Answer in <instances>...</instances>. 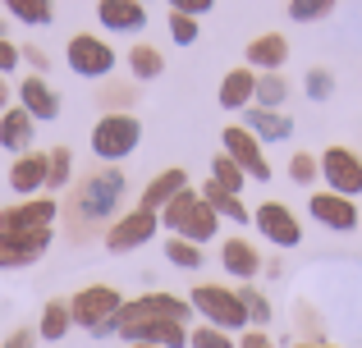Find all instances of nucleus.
<instances>
[{"label": "nucleus", "instance_id": "1", "mask_svg": "<svg viewBox=\"0 0 362 348\" xmlns=\"http://www.w3.org/2000/svg\"><path fill=\"white\" fill-rule=\"evenodd\" d=\"M188 316H193V303H188V298H175V294H142V298H129V303L119 307L115 335L133 344L142 330H151V325H170V321L184 325Z\"/></svg>", "mask_w": 362, "mask_h": 348}, {"label": "nucleus", "instance_id": "2", "mask_svg": "<svg viewBox=\"0 0 362 348\" xmlns=\"http://www.w3.org/2000/svg\"><path fill=\"white\" fill-rule=\"evenodd\" d=\"M160 224L170 229V239H184V243H211L216 229H221V215L211 211V202H206L202 193H193V188H184V193L175 197V202L160 211Z\"/></svg>", "mask_w": 362, "mask_h": 348}, {"label": "nucleus", "instance_id": "3", "mask_svg": "<svg viewBox=\"0 0 362 348\" xmlns=\"http://www.w3.org/2000/svg\"><path fill=\"white\" fill-rule=\"evenodd\" d=\"M119 202H124V174L119 170H97V174H88L78 188H74L69 215L78 224H101V220L115 215Z\"/></svg>", "mask_w": 362, "mask_h": 348}, {"label": "nucleus", "instance_id": "4", "mask_svg": "<svg viewBox=\"0 0 362 348\" xmlns=\"http://www.w3.org/2000/svg\"><path fill=\"white\" fill-rule=\"evenodd\" d=\"M119 307H124L119 289H110V284H88V289H78V294H74L69 316H74V325H83V330H92L97 340H106V335H115Z\"/></svg>", "mask_w": 362, "mask_h": 348}, {"label": "nucleus", "instance_id": "5", "mask_svg": "<svg viewBox=\"0 0 362 348\" xmlns=\"http://www.w3.org/2000/svg\"><path fill=\"white\" fill-rule=\"evenodd\" d=\"M188 303H193V312L202 316L206 325H216V330H247V312L239 303V289L197 284L193 294H188Z\"/></svg>", "mask_w": 362, "mask_h": 348}, {"label": "nucleus", "instance_id": "6", "mask_svg": "<svg viewBox=\"0 0 362 348\" xmlns=\"http://www.w3.org/2000/svg\"><path fill=\"white\" fill-rule=\"evenodd\" d=\"M138 143H142V124L133 115H101L97 128H92V152H97V161H124Z\"/></svg>", "mask_w": 362, "mask_h": 348}, {"label": "nucleus", "instance_id": "7", "mask_svg": "<svg viewBox=\"0 0 362 348\" xmlns=\"http://www.w3.org/2000/svg\"><path fill=\"white\" fill-rule=\"evenodd\" d=\"M64 60H69V69L83 73V78H106V73L115 69V51H110V42H101V37H92V32L69 37Z\"/></svg>", "mask_w": 362, "mask_h": 348}, {"label": "nucleus", "instance_id": "8", "mask_svg": "<svg viewBox=\"0 0 362 348\" xmlns=\"http://www.w3.org/2000/svg\"><path fill=\"white\" fill-rule=\"evenodd\" d=\"M321 174H326L330 193L349 197V202L362 193V156L349 152V147H326L321 152Z\"/></svg>", "mask_w": 362, "mask_h": 348}, {"label": "nucleus", "instance_id": "9", "mask_svg": "<svg viewBox=\"0 0 362 348\" xmlns=\"http://www.w3.org/2000/svg\"><path fill=\"white\" fill-rule=\"evenodd\" d=\"M221 147H225V156H230V161L239 165L247 179H257V184H262V179H271V161L262 156V143H257L243 124H230V128H225V133H221Z\"/></svg>", "mask_w": 362, "mask_h": 348}, {"label": "nucleus", "instance_id": "10", "mask_svg": "<svg viewBox=\"0 0 362 348\" xmlns=\"http://www.w3.org/2000/svg\"><path fill=\"white\" fill-rule=\"evenodd\" d=\"M55 197L46 193V197H28V202H14V206H5L0 211V229L5 234H33V229H51L55 224Z\"/></svg>", "mask_w": 362, "mask_h": 348}, {"label": "nucleus", "instance_id": "11", "mask_svg": "<svg viewBox=\"0 0 362 348\" xmlns=\"http://www.w3.org/2000/svg\"><path fill=\"white\" fill-rule=\"evenodd\" d=\"M156 229H160V215L156 211H129V215H119L115 224L106 229V248L110 252H133V248H142V243H151L156 239Z\"/></svg>", "mask_w": 362, "mask_h": 348}, {"label": "nucleus", "instance_id": "12", "mask_svg": "<svg viewBox=\"0 0 362 348\" xmlns=\"http://www.w3.org/2000/svg\"><path fill=\"white\" fill-rule=\"evenodd\" d=\"M252 224L275 243V248H298V243H303L298 215H293L289 206H280V202H262V206L252 211Z\"/></svg>", "mask_w": 362, "mask_h": 348}, {"label": "nucleus", "instance_id": "13", "mask_svg": "<svg viewBox=\"0 0 362 348\" xmlns=\"http://www.w3.org/2000/svg\"><path fill=\"white\" fill-rule=\"evenodd\" d=\"M46 248H51V229H33V234H5L0 229V266L5 270L33 266Z\"/></svg>", "mask_w": 362, "mask_h": 348}, {"label": "nucleus", "instance_id": "14", "mask_svg": "<svg viewBox=\"0 0 362 348\" xmlns=\"http://www.w3.org/2000/svg\"><path fill=\"white\" fill-rule=\"evenodd\" d=\"M308 211L317 215L326 229H358V206L349 202V197H339V193H312V202H308Z\"/></svg>", "mask_w": 362, "mask_h": 348}, {"label": "nucleus", "instance_id": "15", "mask_svg": "<svg viewBox=\"0 0 362 348\" xmlns=\"http://www.w3.org/2000/svg\"><path fill=\"white\" fill-rule=\"evenodd\" d=\"M97 18L110 32H142L147 28V9L138 0H97Z\"/></svg>", "mask_w": 362, "mask_h": 348}, {"label": "nucleus", "instance_id": "16", "mask_svg": "<svg viewBox=\"0 0 362 348\" xmlns=\"http://www.w3.org/2000/svg\"><path fill=\"white\" fill-rule=\"evenodd\" d=\"M184 188H188V170H179V165H175V170H160L147 188H142V211H156L160 215L179 193H184Z\"/></svg>", "mask_w": 362, "mask_h": 348}, {"label": "nucleus", "instance_id": "17", "mask_svg": "<svg viewBox=\"0 0 362 348\" xmlns=\"http://www.w3.org/2000/svg\"><path fill=\"white\" fill-rule=\"evenodd\" d=\"M243 128L257 138V143H284L293 133V119L280 115V110H262V106H247L243 115Z\"/></svg>", "mask_w": 362, "mask_h": 348}, {"label": "nucleus", "instance_id": "18", "mask_svg": "<svg viewBox=\"0 0 362 348\" xmlns=\"http://www.w3.org/2000/svg\"><path fill=\"white\" fill-rule=\"evenodd\" d=\"M18 106H23L33 119H55V115H60V97L46 88L42 73H33V78L18 83Z\"/></svg>", "mask_w": 362, "mask_h": 348}, {"label": "nucleus", "instance_id": "19", "mask_svg": "<svg viewBox=\"0 0 362 348\" xmlns=\"http://www.w3.org/2000/svg\"><path fill=\"white\" fill-rule=\"evenodd\" d=\"M221 266L230 270V275H239L243 284H247V280L262 270V252H257L247 239H225V243H221Z\"/></svg>", "mask_w": 362, "mask_h": 348}, {"label": "nucleus", "instance_id": "20", "mask_svg": "<svg viewBox=\"0 0 362 348\" xmlns=\"http://www.w3.org/2000/svg\"><path fill=\"white\" fill-rule=\"evenodd\" d=\"M284 60H289V42H284L280 32H262L257 42H247V69H266V73H275Z\"/></svg>", "mask_w": 362, "mask_h": 348}, {"label": "nucleus", "instance_id": "21", "mask_svg": "<svg viewBox=\"0 0 362 348\" xmlns=\"http://www.w3.org/2000/svg\"><path fill=\"white\" fill-rule=\"evenodd\" d=\"M9 188H14L18 197H33L37 188H46V156L42 152H28V156H18L14 161V170H9Z\"/></svg>", "mask_w": 362, "mask_h": 348}, {"label": "nucleus", "instance_id": "22", "mask_svg": "<svg viewBox=\"0 0 362 348\" xmlns=\"http://www.w3.org/2000/svg\"><path fill=\"white\" fill-rule=\"evenodd\" d=\"M216 97H221L225 110H247V101L257 97V73L247 69V64H243V69H230L221 78V92H216Z\"/></svg>", "mask_w": 362, "mask_h": 348}, {"label": "nucleus", "instance_id": "23", "mask_svg": "<svg viewBox=\"0 0 362 348\" xmlns=\"http://www.w3.org/2000/svg\"><path fill=\"white\" fill-rule=\"evenodd\" d=\"M33 124H37V119L28 115L23 106L5 110V115H0V147H9V152H28V147H33Z\"/></svg>", "mask_w": 362, "mask_h": 348}, {"label": "nucleus", "instance_id": "24", "mask_svg": "<svg viewBox=\"0 0 362 348\" xmlns=\"http://www.w3.org/2000/svg\"><path fill=\"white\" fill-rule=\"evenodd\" d=\"M202 197L211 202V211H216V215H225V220H239V224H247V206H243L234 193H225L221 184H211V179H206V184H202Z\"/></svg>", "mask_w": 362, "mask_h": 348}, {"label": "nucleus", "instance_id": "25", "mask_svg": "<svg viewBox=\"0 0 362 348\" xmlns=\"http://www.w3.org/2000/svg\"><path fill=\"white\" fill-rule=\"evenodd\" d=\"M129 69H133V78H160V69H165V55L156 51V46H147V42H138L129 51Z\"/></svg>", "mask_w": 362, "mask_h": 348}, {"label": "nucleus", "instance_id": "26", "mask_svg": "<svg viewBox=\"0 0 362 348\" xmlns=\"http://www.w3.org/2000/svg\"><path fill=\"white\" fill-rule=\"evenodd\" d=\"M69 325H74L69 303H46V307H42V325H37V335L55 344V340H64V335H69Z\"/></svg>", "mask_w": 362, "mask_h": 348}, {"label": "nucleus", "instance_id": "27", "mask_svg": "<svg viewBox=\"0 0 362 348\" xmlns=\"http://www.w3.org/2000/svg\"><path fill=\"white\" fill-rule=\"evenodd\" d=\"M0 5H9V14H14L18 23H28V28H42V23L55 18L51 0H0Z\"/></svg>", "mask_w": 362, "mask_h": 348}, {"label": "nucleus", "instance_id": "28", "mask_svg": "<svg viewBox=\"0 0 362 348\" xmlns=\"http://www.w3.org/2000/svg\"><path fill=\"white\" fill-rule=\"evenodd\" d=\"M284 97H289V83L280 78V73H262V78H257V106L262 110H275V106H284Z\"/></svg>", "mask_w": 362, "mask_h": 348}, {"label": "nucleus", "instance_id": "29", "mask_svg": "<svg viewBox=\"0 0 362 348\" xmlns=\"http://www.w3.org/2000/svg\"><path fill=\"white\" fill-rule=\"evenodd\" d=\"M211 184H221L225 193H234V197H239V193H243V184H247V174H243L239 165H234L230 156L221 152V156H216V161H211Z\"/></svg>", "mask_w": 362, "mask_h": 348}, {"label": "nucleus", "instance_id": "30", "mask_svg": "<svg viewBox=\"0 0 362 348\" xmlns=\"http://www.w3.org/2000/svg\"><path fill=\"white\" fill-rule=\"evenodd\" d=\"M69 170H74L69 147H55V152H46V188H64V184H69Z\"/></svg>", "mask_w": 362, "mask_h": 348}, {"label": "nucleus", "instance_id": "31", "mask_svg": "<svg viewBox=\"0 0 362 348\" xmlns=\"http://www.w3.org/2000/svg\"><path fill=\"white\" fill-rule=\"evenodd\" d=\"M165 261H175L179 270H197L202 266V248L184 243V239H165Z\"/></svg>", "mask_w": 362, "mask_h": 348}, {"label": "nucleus", "instance_id": "32", "mask_svg": "<svg viewBox=\"0 0 362 348\" xmlns=\"http://www.w3.org/2000/svg\"><path fill=\"white\" fill-rule=\"evenodd\" d=\"M239 303H243V312H247V321L257 325V330H262L266 321H271V303H266V294H257L252 284H243L239 289Z\"/></svg>", "mask_w": 362, "mask_h": 348}, {"label": "nucleus", "instance_id": "33", "mask_svg": "<svg viewBox=\"0 0 362 348\" xmlns=\"http://www.w3.org/2000/svg\"><path fill=\"white\" fill-rule=\"evenodd\" d=\"M335 9V0H289V18L293 23H312V18H326Z\"/></svg>", "mask_w": 362, "mask_h": 348}, {"label": "nucleus", "instance_id": "34", "mask_svg": "<svg viewBox=\"0 0 362 348\" xmlns=\"http://www.w3.org/2000/svg\"><path fill=\"white\" fill-rule=\"evenodd\" d=\"M188 348H239V344L216 325H197V330H188Z\"/></svg>", "mask_w": 362, "mask_h": 348}, {"label": "nucleus", "instance_id": "35", "mask_svg": "<svg viewBox=\"0 0 362 348\" xmlns=\"http://www.w3.org/2000/svg\"><path fill=\"white\" fill-rule=\"evenodd\" d=\"M317 170H321V161L312 152H298L289 161V174H293V184H312V179H317Z\"/></svg>", "mask_w": 362, "mask_h": 348}, {"label": "nucleus", "instance_id": "36", "mask_svg": "<svg viewBox=\"0 0 362 348\" xmlns=\"http://www.w3.org/2000/svg\"><path fill=\"white\" fill-rule=\"evenodd\" d=\"M170 37H175L179 46H193V42H197V18H188V14H170Z\"/></svg>", "mask_w": 362, "mask_h": 348}, {"label": "nucleus", "instance_id": "37", "mask_svg": "<svg viewBox=\"0 0 362 348\" xmlns=\"http://www.w3.org/2000/svg\"><path fill=\"white\" fill-rule=\"evenodd\" d=\"M330 92H335V78H330L326 69H312V73H308V97H312V101H326Z\"/></svg>", "mask_w": 362, "mask_h": 348}, {"label": "nucleus", "instance_id": "38", "mask_svg": "<svg viewBox=\"0 0 362 348\" xmlns=\"http://www.w3.org/2000/svg\"><path fill=\"white\" fill-rule=\"evenodd\" d=\"M211 9H216V0H170V14H188V18H202Z\"/></svg>", "mask_w": 362, "mask_h": 348}, {"label": "nucleus", "instance_id": "39", "mask_svg": "<svg viewBox=\"0 0 362 348\" xmlns=\"http://www.w3.org/2000/svg\"><path fill=\"white\" fill-rule=\"evenodd\" d=\"M14 64H18V46L9 37H0V73H14Z\"/></svg>", "mask_w": 362, "mask_h": 348}, {"label": "nucleus", "instance_id": "40", "mask_svg": "<svg viewBox=\"0 0 362 348\" xmlns=\"http://www.w3.org/2000/svg\"><path fill=\"white\" fill-rule=\"evenodd\" d=\"M33 344H37V335H33V330H14L0 348H33Z\"/></svg>", "mask_w": 362, "mask_h": 348}, {"label": "nucleus", "instance_id": "41", "mask_svg": "<svg viewBox=\"0 0 362 348\" xmlns=\"http://www.w3.org/2000/svg\"><path fill=\"white\" fill-rule=\"evenodd\" d=\"M239 348H275V344H271V335H262V330H247L243 340H239Z\"/></svg>", "mask_w": 362, "mask_h": 348}, {"label": "nucleus", "instance_id": "42", "mask_svg": "<svg viewBox=\"0 0 362 348\" xmlns=\"http://www.w3.org/2000/svg\"><path fill=\"white\" fill-rule=\"evenodd\" d=\"M5 101H9V83H5V73H0V110H5Z\"/></svg>", "mask_w": 362, "mask_h": 348}, {"label": "nucleus", "instance_id": "43", "mask_svg": "<svg viewBox=\"0 0 362 348\" xmlns=\"http://www.w3.org/2000/svg\"><path fill=\"white\" fill-rule=\"evenodd\" d=\"M293 348H335V344H293Z\"/></svg>", "mask_w": 362, "mask_h": 348}, {"label": "nucleus", "instance_id": "44", "mask_svg": "<svg viewBox=\"0 0 362 348\" xmlns=\"http://www.w3.org/2000/svg\"><path fill=\"white\" fill-rule=\"evenodd\" d=\"M129 348H151V344H129Z\"/></svg>", "mask_w": 362, "mask_h": 348}, {"label": "nucleus", "instance_id": "45", "mask_svg": "<svg viewBox=\"0 0 362 348\" xmlns=\"http://www.w3.org/2000/svg\"><path fill=\"white\" fill-rule=\"evenodd\" d=\"M138 5H142V0H138Z\"/></svg>", "mask_w": 362, "mask_h": 348}, {"label": "nucleus", "instance_id": "46", "mask_svg": "<svg viewBox=\"0 0 362 348\" xmlns=\"http://www.w3.org/2000/svg\"><path fill=\"white\" fill-rule=\"evenodd\" d=\"M0 37H5V32H0Z\"/></svg>", "mask_w": 362, "mask_h": 348}]
</instances>
